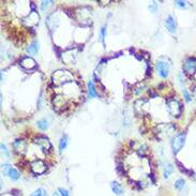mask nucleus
Here are the masks:
<instances>
[{"label": "nucleus", "instance_id": "a211bd4d", "mask_svg": "<svg viewBox=\"0 0 196 196\" xmlns=\"http://www.w3.org/2000/svg\"><path fill=\"white\" fill-rule=\"evenodd\" d=\"M89 96H91V98H96V89H94V85L93 82H89Z\"/></svg>", "mask_w": 196, "mask_h": 196}, {"label": "nucleus", "instance_id": "dca6fc26", "mask_svg": "<svg viewBox=\"0 0 196 196\" xmlns=\"http://www.w3.org/2000/svg\"><path fill=\"white\" fill-rule=\"evenodd\" d=\"M67 146H68V136L63 135L60 139V143H59V150H60V152H62L67 148Z\"/></svg>", "mask_w": 196, "mask_h": 196}, {"label": "nucleus", "instance_id": "20e7f679", "mask_svg": "<svg viewBox=\"0 0 196 196\" xmlns=\"http://www.w3.org/2000/svg\"><path fill=\"white\" fill-rule=\"evenodd\" d=\"M183 70L187 74L192 75L196 72V58H187L183 63Z\"/></svg>", "mask_w": 196, "mask_h": 196}, {"label": "nucleus", "instance_id": "9b49d317", "mask_svg": "<svg viewBox=\"0 0 196 196\" xmlns=\"http://www.w3.org/2000/svg\"><path fill=\"white\" fill-rule=\"evenodd\" d=\"M26 51H28L29 54H37L39 51V42L37 40L33 41V42H32L29 46L27 47Z\"/></svg>", "mask_w": 196, "mask_h": 196}, {"label": "nucleus", "instance_id": "bb28decb", "mask_svg": "<svg viewBox=\"0 0 196 196\" xmlns=\"http://www.w3.org/2000/svg\"><path fill=\"white\" fill-rule=\"evenodd\" d=\"M149 9L152 11V13H154V12H156V3L153 2L151 5H149Z\"/></svg>", "mask_w": 196, "mask_h": 196}, {"label": "nucleus", "instance_id": "423d86ee", "mask_svg": "<svg viewBox=\"0 0 196 196\" xmlns=\"http://www.w3.org/2000/svg\"><path fill=\"white\" fill-rule=\"evenodd\" d=\"M156 70L159 72V75L163 78H166L170 73V65L168 63L163 62V61H158L156 63Z\"/></svg>", "mask_w": 196, "mask_h": 196}, {"label": "nucleus", "instance_id": "cd10ccee", "mask_svg": "<svg viewBox=\"0 0 196 196\" xmlns=\"http://www.w3.org/2000/svg\"><path fill=\"white\" fill-rule=\"evenodd\" d=\"M51 196H59V194H58V193H57V192H55V193H54V194H53V195H51Z\"/></svg>", "mask_w": 196, "mask_h": 196}, {"label": "nucleus", "instance_id": "f3484780", "mask_svg": "<svg viewBox=\"0 0 196 196\" xmlns=\"http://www.w3.org/2000/svg\"><path fill=\"white\" fill-rule=\"evenodd\" d=\"M184 185H185L184 180H183V179H178V180L175 182L174 187H175V189H177V190H179V191H181V190L184 187Z\"/></svg>", "mask_w": 196, "mask_h": 196}, {"label": "nucleus", "instance_id": "4468645a", "mask_svg": "<svg viewBox=\"0 0 196 196\" xmlns=\"http://www.w3.org/2000/svg\"><path fill=\"white\" fill-rule=\"evenodd\" d=\"M174 172V166H173L170 163H168L167 165H165V168H164V173H163V175H164V178L167 179L170 178V176L172 175V173Z\"/></svg>", "mask_w": 196, "mask_h": 196}, {"label": "nucleus", "instance_id": "9d476101", "mask_svg": "<svg viewBox=\"0 0 196 196\" xmlns=\"http://www.w3.org/2000/svg\"><path fill=\"white\" fill-rule=\"evenodd\" d=\"M20 65L22 67H24L25 69H32V68L36 67V61L33 60L30 57H25L23 58V60L20 61Z\"/></svg>", "mask_w": 196, "mask_h": 196}, {"label": "nucleus", "instance_id": "b1692460", "mask_svg": "<svg viewBox=\"0 0 196 196\" xmlns=\"http://www.w3.org/2000/svg\"><path fill=\"white\" fill-rule=\"evenodd\" d=\"M58 191L60 192L61 196H69V192H68L65 189H62V187H59Z\"/></svg>", "mask_w": 196, "mask_h": 196}, {"label": "nucleus", "instance_id": "1a4fd4ad", "mask_svg": "<svg viewBox=\"0 0 196 196\" xmlns=\"http://www.w3.org/2000/svg\"><path fill=\"white\" fill-rule=\"evenodd\" d=\"M34 143H36L38 146H40L44 151H47V150H49L51 148V143H49V141L45 137L37 138L36 141H34Z\"/></svg>", "mask_w": 196, "mask_h": 196}, {"label": "nucleus", "instance_id": "f257e3e1", "mask_svg": "<svg viewBox=\"0 0 196 196\" xmlns=\"http://www.w3.org/2000/svg\"><path fill=\"white\" fill-rule=\"evenodd\" d=\"M53 79L56 85H62L72 80V75L68 71H57L53 75Z\"/></svg>", "mask_w": 196, "mask_h": 196}, {"label": "nucleus", "instance_id": "2eb2a0df", "mask_svg": "<svg viewBox=\"0 0 196 196\" xmlns=\"http://www.w3.org/2000/svg\"><path fill=\"white\" fill-rule=\"evenodd\" d=\"M65 104V99H63V96H57V98H55V100H54V106H55L56 108L62 107Z\"/></svg>", "mask_w": 196, "mask_h": 196}, {"label": "nucleus", "instance_id": "a878e982", "mask_svg": "<svg viewBox=\"0 0 196 196\" xmlns=\"http://www.w3.org/2000/svg\"><path fill=\"white\" fill-rule=\"evenodd\" d=\"M175 5H176L177 7H179V8H185V2H184V1H176V2H175Z\"/></svg>", "mask_w": 196, "mask_h": 196}, {"label": "nucleus", "instance_id": "6ab92c4d", "mask_svg": "<svg viewBox=\"0 0 196 196\" xmlns=\"http://www.w3.org/2000/svg\"><path fill=\"white\" fill-rule=\"evenodd\" d=\"M38 127L40 128L41 130H46L48 128V123L45 119H42V120H39L38 121Z\"/></svg>", "mask_w": 196, "mask_h": 196}, {"label": "nucleus", "instance_id": "5701e85b", "mask_svg": "<svg viewBox=\"0 0 196 196\" xmlns=\"http://www.w3.org/2000/svg\"><path fill=\"white\" fill-rule=\"evenodd\" d=\"M182 90H183V94H184L185 101H187V102H190V101H191V96H190V94H189V92H187V89H182Z\"/></svg>", "mask_w": 196, "mask_h": 196}, {"label": "nucleus", "instance_id": "ddd939ff", "mask_svg": "<svg viewBox=\"0 0 196 196\" xmlns=\"http://www.w3.org/2000/svg\"><path fill=\"white\" fill-rule=\"evenodd\" d=\"M13 146H14V148H15L16 151H18V152L24 151L25 148H26V144H25V142L20 141V139H17L16 142H14Z\"/></svg>", "mask_w": 196, "mask_h": 196}, {"label": "nucleus", "instance_id": "aec40b11", "mask_svg": "<svg viewBox=\"0 0 196 196\" xmlns=\"http://www.w3.org/2000/svg\"><path fill=\"white\" fill-rule=\"evenodd\" d=\"M31 196H47V194L44 189H39V190H37V191H34L33 193L31 194Z\"/></svg>", "mask_w": 196, "mask_h": 196}, {"label": "nucleus", "instance_id": "0eeeda50", "mask_svg": "<svg viewBox=\"0 0 196 196\" xmlns=\"http://www.w3.org/2000/svg\"><path fill=\"white\" fill-rule=\"evenodd\" d=\"M31 170L34 174H43L46 170V166L41 160H37L31 164Z\"/></svg>", "mask_w": 196, "mask_h": 196}, {"label": "nucleus", "instance_id": "6e6552de", "mask_svg": "<svg viewBox=\"0 0 196 196\" xmlns=\"http://www.w3.org/2000/svg\"><path fill=\"white\" fill-rule=\"evenodd\" d=\"M165 25H166L167 30L170 32V33H175L177 31V25H176V20H175L174 16L173 15H168L165 20Z\"/></svg>", "mask_w": 196, "mask_h": 196}, {"label": "nucleus", "instance_id": "f03ea898", "mask_svg": "<svg viewBox=\"0 0 196 196\" xmlns=\"http://www.w3.org/2000/svg\"><path fill=\"white\" fill-rule=\"evenodd\" d=\"M166 106H167L168 111H170V114L172 115V116H175V117L180 116L181 105L177 100H175V99H170V100H168L166 103Z\"/></svg>", "mask_w": 196, "mask_h": 196}, {"label": "nucleus", "instance_id": "393cba45", "mask_svg": "<svg viewBox=\"0 0 196 196\" xmlns=\"http://www.w3.org/2000/svg\"><path fill=\"white\" fill-rule=\"evenodd\" d=\"M51 1H43V2H42V5H41V10H42V11H44L45 8L48 7V5H51Z\"/></svg>", "mask_w": 196, "mask_h": 196}, {"label": "nucleus", "instance_id": "412c9836", "mask_svg": "<svg viewBox=\"0 0 196 196\" xmlns=\"http://www.w3.org/2000/svg\"><path fill=\"white\" fill-rule=\"evenodd\" d=\"M105 32H106V26H103L102 28H101V31H100V40L102 43H104Z\"/></svg>", "mask_w": 196, "mask_h": 196}, {"label": "nucleus", "instance_id": "f8f14e48", "mask_svg": "<svg viewBox=\"0 0 196 196\" xmlns=\"http://www.w3.org/2000/svg\"><path fill=\"white\" fill-rule=\"evenodd\" d=\"M110 187H111V190H113V192H114L115 194H117V195H120V194L122 193V187H121V185L119 184L118 182H116V181H113V182L110 183Z\"/></svg>", "mask_w": 196, "mask_h": 196}, {"label": "nucleus", "instance_id": "39448f33", "mask_svg": "<svg viewBox=\"0 0 196 196\" xmlns=\"http://www.w3.org/2000/svg\"><path fill=\"white\" fill-rule=\"evenodd\" d=\"M2 170H3V172L5 173V175H7L10 179H12V180H17V179L19 178V173H18L15 168L10 166L9 164H3Z\"/></svg>", "mask_w": 196, "mask_h": 196}, {"label": "nucleus", "instance_id": "4be33fe9", "mask_svg": "<svg viewBox=\"0 0 196 196\" xmlns=\"http://www.w3.org/2000/svg\"><path fill=\"white\" fill-rule=\"evenodd\" d=\"M1 152H2V154H5L7 158H9L10 156V152H9V150H8L7 146H5V144H1Z\"/></svg>", "mask_w": 196, "mask_h": 196}, {"label": "nucleus", "instance_id": "7ed1b4c3", "mask_svg": "<svg viewBox=\"0 0 196 196\" xmlns=\"http://www.w3.org/2000/svg\"><path fill=\"white\" fill-rule=\"evenodd\" d=\"M184 143H185V134L184 133H180L177 136H175L172 141L173 151H174L175 153H177L178 151H180L181 148L184 146Z\"/></svg>", "mask_w": 196, "mask_h": 196}]
</instances>
